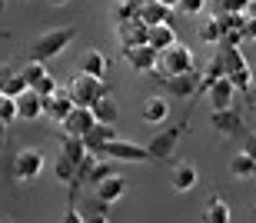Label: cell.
<instances>
[{"mask_svg":"<svg viewBox=\"0 0 256 223\" xmlns=\"http://www.w3.org/2000/svg\"><path fill=\"white\" fill-rule=\"evenodd\" d=\"M76 30L74 27H54L47 34H40L34 44H30V60H37V64H47V60L60 57L70 44H74Z\"/></svg>","mask_w":256,"mask_h":223,"instance_id":"1","label":"cell"},{"mask_svg":"<svg viewBox=\"0 0 256 223\" xmlns=\"http://www.w3.org/2000/svg\"><path fill=\"white\" fill-rule=\"evenodd\" d=\"M220 57H223V77L230 80V87L236 90H253V67H250V60L243 57V50L240 47H220Z\"/></svg>","mask_w":256,"mask_h":223,"instance_id":"2","label":"cell"},{"mask_svg":"<svg viewBox=\"0 0 256 223\" xmlns=\"http://www.w3.org/2000/svg\"><path fill=\"white\" fill-rule=\"evenodd\" d=\"M193 70V50L186 44H173L170 50H163L156 54V77L160 80H170V77H183V74H190Z\"/></svg>","mask_w":256,"mask_h":223,"instance_id":"3","label":"cell"},{"mask_svg":"<svg viewBox=\"0 0 256 223\" xmlns=\"http://www.w3.org/2000/svg\"><path fill=\"white\" fill-rule=\"evenodd\" d=\"M64 90L70 94L74 107H94L100 97H110V84L106 80H96V77H86V74H76Z\"/></svg>","mask_w":256,"mask_h":223,"instance_id":"4","label":"cell"},{"mask_svg":"<svg viewBox=\"0 0 256 223\" xmlns=\"http://www.w3.org/2000/svg\"><path fill=\"white\" fill-rule=\"evenodd\" d=\"M96 160H124V164H146L150 160V154H146V146L140 144H133V140H110V144L104 146H96L94 150Z\"/></svg>","mask_w":256,"mask_h":223,"instance_id":"5","label":"cell"},{"mask_svg":"<svg viewBox=\"0 0 256 223\" xmlns=\"http://www.w3.org/2000/svg\"><path fill=\"white\" fill-rule=\"evenodd\" d=\"M44 166H47L44 150L27 146V150H20V154L14 156V164H10V176H14L17 184H30V180H37V176L44 174Z\"/></svg>","mask_w":256,"mask_h":223,"instance_id":"6","label":"cell"},{"mask_svg":"<svg viewBox=\"0 0 256 223\" xmlns=\"http://www.w3.org/2000/svg\"><path fill=\"white\" fill-rule=\"evenodd\" d=\"M183 130H186V124H176V126H166V130H160V134H153V140L146 144L150 160H170L173 150H176V144H180Z\"/></svg>","mask_w":256,"mask_h":223,"instance_id":"7","label":"cell"},{"mask_svg":"<svg viewBox=\"0 0 256 223\" xmlns=\"http://www.w3.org/2000/svg\"><path fill=\"white\" fill-rule=\"evenodd\" d=\"M210 126H213L220 136H240L243 130H246V124H243V114H240L236 107H230V110H213V114H210Z\"/></svg>","mask_w":256,"mask_h":223,"instance_id":"8","label":"cell"},{"mask_svg":"<svg viewBox=\"0 0 256 223\" xmlns=\"http://www.w3.org/2000/svg\"><path fill=\"white\" fill-rule=\"evenodd\" d=\"M120 57H124V64L133 74H153V70H156V54H153L146 44H143V47H124Z\"/></svg>","mask_w":256,"mask_h":223,"instance_id":"9","label":"cell"},{"mask_svg":"<svg viewBox=\"0 0 256 223\" xmlns=\"http://www.w3.org/2000/svg\"><path fill=\"white\" fill-rule=\"evenodd\" d=\"M60 126H64L66 136H80V140H84V136L96 126V120H94V114H90V107H74Z\"/></svg>","mask_w":256,"mask_h":223,"instance_id":"10","label":"cell"},{"mask_svg":"<svg viewBox=\"0 0 256 223\" xmlns=\"http://www.w3.org/2000/svg\"><path fill=\"white\" fill-rule=\"evenodd\" d=\"M163 84H166V94L173 100H193L200 94V74L196 70L183 74V77H170V80H163Z\"/></svg>","mask_w":256,"mask_h":223,"instance_id":"11","label":"cell"},{"mask_svg":"<svg viewBox=\"0 0 256 223\" xmlns=\"http://www.w3.org/2000/svg\"><path fill=\"white\" fill-rule=\"evenodd\" d=\"M170 116V104H166V97H160V94H153V97L143 100L140 107V120L146 126H163V120Z\"/></svg>","mask_w":256,"mask_h":223,"instance_id":"12","label":"cell"},{"mask_svg":"<svg viewBox=\"0 0 256 223\" xmlns=\"http://www.w3.org/2000/svg\"><path fill=\"white\" fill-rule=\"evenodd\" d=\"M146 24L143 20H126V24H116V40H120V50L124 47H143L146 44Z\"/></svg>","mask_w":256,"mask_h":223,"instance_id":"13","label":"cell"},{"mask_svg":"<svg viewBox=\"0 0 256 223\" xmlns=\"http://www.w3.org/2000/svg\"><path fill=\"white\" fill-rule=\"evenodd\" d=\"M170 184H173V190L176 194H190V190H196V184H200V170L193 164H176L173 166V174H170Z\"/></svg>","mask_w":256,"mask_h":223,"instance_id":"14","label":"cell"},{"mask_svg":"<svg viewBox=\"0 0 256 223\" xmlns=\"http://www.w3.org/2000/svg\"><path fill=\"white\" fill-rule=\"evenodd\" d=\"M70 110H74V100H70V94H66L64 87H60L57 94H54V97L44 100V116H50L54 124H64Z\"/></svg>","mask_w":256,"mask_h":223,"instance_id":"15","label":"cell"},{"mask_svg":"<svg viewBox=\"0 0 256 223\" xmlns=\"http://www.w3.org/2000/svg\"><path fill=\"white\" fill-rule=\"evenodd\" d=\"M173 44H180V40H176V30H173L170 24H160V27L146 30V47H150L153 54H163V50H170Z\"/></svg>","mask_w":256,"mask_h":223,"instance_id":"16","label":"cell"},{"mask_svg":"<svg viewBox=\"0 0 256 223\" xmlns=\"http://www.w3.org/2000/svg\"><path fill=\"white\" fill-rule=\"evenodd\" d=\"M126 194V180L120 174H114L110 176V180H104V184L96 186V194H94V200H100V204L104 206H114L116 200H120V196Z\"/></svg>","mask_w":256,"mask_h":223,"instance_id":"17","label":"cell"},{"mask_svg":"<svg viewBox=\"0 0 256 223\" xmlns=\"http://www.w3.org/2000/svg\"><path fill=\"white\" fill-rule=\"evenodd\" d=\"M233 220V210L223 196H210L203 204V214H200V223H230Z\"/></svg>","mask_w":256,"mask_h":223,"instance_id":"18","label":"cell"},{"mask_svg":"<svg viewBox=\"0 0 256 223\" xmlns=\"http://www.w3.org/2000/svg\"><path fill=\"white\" fill-rule=\"evenodd\" d=\"M136 20H143L146 27H160V24H170V10L163 4H156V0H140Z\"/></svg>","mask_w":256,"mask_h":223,"instance_id":"19","label":"cell"},{"mask_svg":"<svg viewBox=\"0 0 256 223\" xmlns=\"http://www.w3.org/2000/svg\"><path fill=\"white\" fill-rule=\"evenodd\" d=\"M24 90H30L27 84H24V77H20V74H17L14 67H7V64H4V67H0V97L17 100L20 94H24Z\"/></svg>","mask_w":256,"mask_h":223,"instance_id":"20","label":"cell"},{"mask_svg":"<svg viewBox=\"0 0 256 223\" xmlns=\"http://www.w3.org/2000/svg\"><path fill=\"white\" fill-rule=\"evenodd\" d=\"M14 104H17V120H37V116H44V100L34 90H24Z\"/></svg>","mask_w":256,"mask_h":223,"instance_id":"21","label":"cell"},{"mask_svg":"<svg viewBox=\"0 0 256 223\" xmlns=\"http://www.w3.org/2000/svg\"><path fill=\"white\" fill-rule=\"evenodd\" d=\"M106 67H110V60H106L100 50H84V57H80V70H76V74H86V77L104 80Z\"/></svg>","mask_w":256,"mask_h":223,"instance_id":"22","label":"cell"},{"mask_svg":"<svg viewBox=\"0 0 256 223\" xmlns=\"http://www.w3.org/2000/svg\"><path fill=\"white\" fill-rule=\"evenodd\" d=\"M206 97H210V107H213V110H230V107H233V97H236V90L230 87V80L223 77V80H216V84L206 90Z\"/></svg>","mask_w":256,"mask_h":223,"instance_id":"23","label":"cell"},{"mask_svg":"<svg viewBox=\"0 0 256 223\" xmlns=\"http://www.w3.org/2000/svg\"><path fill=\"white\" fill-rule=\"evenodd\" d=\"M90 114H94V120L96 124H104V126H114L116 120H120V107H116V100H114V94L110 97H100L90 107Z\"/></svg>","mask_w":256,"mask_h":223,"instance_id":"24","label":"cell"},{"mask_svg":"<svg viewBox=\"0 0 256 223\" xmlns=\"http://www.w3.org/2000/svg\"><path fill=\"white\" fill-rule=\"evenodd\" d=\"M60 156H66L74 166H80L84 164V156H86V146H84V140L80 136H60Z\"/></svg>","mask_w":256,"mask_h":223,"instance_id":"25","label":"cell"},{"mask_svg":"<svg viewBox=\"0 0 256 223\" xmlns=\"http://www.w3.org/2000/svg\"><path fill=\"white\" fill-rule=\"evenodd\" d=\"M196 40H200V44H210V47H220V40H223V27H220L216 14H213V17H206L196 27Z\"/></svg>","mask_w":256,"mask_h":223,"instance_id":"26","label":"cell"},{"mask_svg":"<svg viewBox=\"0 0 256 223\" xmlns=\"http://www.w3.org/2000/svg\"><path fill=\"white\" fill-rule=\"evenodd\" d=\"M230 176H236V180H250V176H256V164L243 154V150L230 160Z\"/></svg>","mask_w":256,"mask_h":223,"instance_id":"27","label":"cell"},{"mask_svg":"<svg viewBox=\"0 0 256 223\" xmlns=\"http://www.w3.org/2000/svg\"><path fill=\"white\" fill-rule=\"evenodd\" d=\"M136 10H140V0H116L110 7V17L114 24H126V20H136Z\"/></svg>","mask_w":256,"mask_h":223,"instance_id":"28","label":"cell"},{"mask_svg":"<svg viewBox=\"0 0 256 223\" xmlns=\"http://www.w3.org/2000/svg\"><path fill=\"white\" fill-rule=\"evenodd\" d=\"M116 170H114V160H96L94 166H90V174H86V184H94V186H100L104 180H110Z\"/></svg>","mask_w":256,"mask_h":223,"instance_id":"29","label":"cell"},{"mask_svg":"<svg viewBox=\"0 0 256 223\" xmlns=\"http://www.w3.org/2000/svg\"><path fill=\"white\" fill-rule=\"evenodd\" d=\"M17 74L24 77V84H27V87H34L40 77H47V67H44V64H37V60H27V64H24Z\"/></svg>","mask_w":256,"mask_h":223,"instance_id":"30","label":"cell"},{"mask_svg":"<svg viewBox=\"0 0 256 223\" xmlns=\"http://www.w3.org/2000/svg\"><path fill=\"white\" fill-rule=\"evenodd\" d=\"M54 174H57V180L60 184H76V166L66 160V156H57V166H54Z\"/></svg>","mask_w":256,"mask_h":223,"instance_id":"31","label":"cell"},{"mask_svg":"<svg viewBox=\"0 0 256 223\" xmlns=\"http://www.w3.org/2000/svg\"><path fill=\"white\" fill-rule=\"evenodd\" d=\"M30 90H34V94H37L40 100H47V97H54V94H57L60 87H57V77H50V74H47V77H40Z\"/></svg>","mask_w":256,"mask_h":223,"instance_id":"32","label":"cell"},{"mask_svg":"<svg viewBox=\"0 0 256 223\" xmlns=\"http://www.w3.org/2000/svg\"><path fill=\"white\" fill-rule=\"evenodd\" d=\"M246 0H216V17H230V14H243Z\"/></svg>","mask_w":256,"mask_h":223,"instance_id":"33","label":"cell"},{"mask_svg":"<svg viewBox=\"0 0 256 223\" xmlns=\"http://www.w3.org/2000/svg\"><path fill=\"white\" fill-rule=\"evenodd\" d=\"M176 10H180V14H186V17H200V14L206 10V0H180V4H176Z\"/></svg>","mask_w":256,"mask_h":223,"instance_id":"34","label":"cell"},{"mask_svg":"<svg viewBox=\"0 0 256 223\" xmlns=\"http://www.w3.org/2000/svg\"><path fill=\"white\" fill-rule=\"evenodd\" d=\"M17 120V104L10 97H0V124H14Z\"/></svg>","mask_w":256,"mask_h":223,"instance_id":"35","label":"cell"},{"mask_svg":"<svg viewBox=\"0 0 256 223\" xmlns=\"http://www.w3.org/2000/svg\"><path fill=\"white\" fill-rule=\"evenodd\" d=\"M243 154L256 164V134H243Z\"/></svg>","mask_w":256,"mask_h":223,"instance_id":"36","label":"cell"},{"mask_svg":"<svg viewBox=\"0 0 256 223\" xmlns=\"http://www.w3.org/2000/svg\"><path fill=\"white\" fill-rule=\"evenodd\" d=\"M60 223H84V214L76 210V206H66V214H64V220Z\"/></svg>","mask_w":256,"mask_h":223,"instance_id":"37","label":"cell"},{"mask_svg":"<svg viewBox=\"0 0 256 223\" xmlns=\"http://www.w3.org/2000/svg\"><path fill=\"white\" fill-rule=\"evenodd\" d=\"M84 223H110L106 214H84Z\"/></svg>","mask_w":256,"mask_h":223,"instance_id":"38","label":"cell"},{"mask_svg":"<svg viewBox=\"0 0 256 223\" xmlns=\"http://www.w3.org/2000/svg\"><path fill=\"white\" fill-rule=\"evenodd\" d=\"M246 20H256V0H246V10H243Z\"/></svg>","mask_w":256,"mask_h":223,"instance_id":"39","label":"cell"},{"mask_svg":"<svg viewBox=\"0 0 256 223\" xmlns=\"http://www.w3.org/2000/svg\"><path fill=\"white\" fill-rule=\"evenodd\" d=\"M246 40H256V20H250V24H246Z\"/></svg>","mask_w":256,"mask_h":223,"instance_id":"40","label":"cell"},{"mask_svg":"<svg viewBox=\"0 0 256 223\" xmlns=\"http://www.w3.org/2000/svg\"><path fill=\"white\" fill-rule=\"evenodd\" d=\"M4 144H7V124H0V150H4Z\"/></svg>","mask_w":256,"mask_h":223,"instance_id":"41","label":"cell"},{"mask_svg":"<svg viewBox=\"0 0 256 223\" xmlns=\"http://www.w3.org/2000/svg\"><path fill=\"white\" fill-rule=\"evenodd\" d=\"M156 4H163L166 10H176V4H180V0H156Z\"/></svg>","mask_w":256,"mask_h":223,"instance_id":"42","label":"cell"},{"mask_svg":"<svg viewBox=\"0 0 256 223\" xmlns=\"http://www.w3.org/2000/svg\"><path fill=\"white\" fill-rule=\"evenodd\" d=\"M47 4H54V7H64V4H70V0H47Z\"/></svg>","mask_w":256,"mask_h":223,"instance_id":"43","label":"cell"},{"mask_svg":"<svg viewBox=\"0 0 256 223\" xmlns=\"http://www.w3.org/2000/svg\"><path fill=\"white\" fill-rule=\"evenodd\" d=\"M4 7H7V0H0V14H4Z\"/></svg>","mask_w":256,"mask_h":223,"instance_id":"44","label":"cell"},{"mask_svg":"<svg viewBox=\"0 0 256 223\" xmlns=\"http://www.w3.org/2000/svg\"><path fill=\"white\" fill-rule=\"evenodd\" d=\"M0 223H10V220H4V216H0Z\"/></svg>","mask_w":256,"mask_h":223,"instance_id":"45","label":"cell"},{"mask_svg":"<svg viewBox=\"0 0 256 223\" xmlns=\"http://www.w3.org/2000/svg\"><path fill=\"white\" fill-rule=\"evenodd\" d=\"M0 37H7V34H0Z\"/></svg>","mask_w":256,"mask_h":223,"instance_id":"46","label":"cell"},{"mask_svg":"<svg viewBox=\"0 0 256 223\" xmlns=\"http://www.w3.org/2000/svg\"><path fill=\"white\" fill-rule=\"evenodd\" d=\"M253 204H256V196H253Z\"/></svg>","mask_w":256,"mask_h":223,"instance_id":"47","label":"cell"}]
</instances>
